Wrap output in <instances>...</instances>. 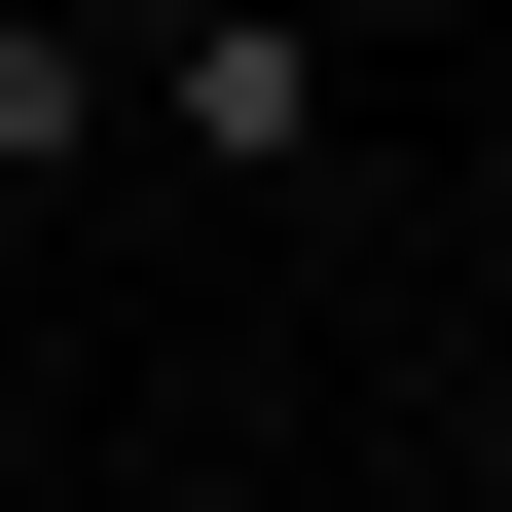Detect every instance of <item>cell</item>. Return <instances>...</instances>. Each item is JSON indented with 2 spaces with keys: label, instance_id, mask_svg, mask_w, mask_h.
<instances>
[{
  "label": "cell",
  "instance_id": "obj_1",
  "mask_svg": "<svg viewBox=\"0 0 512 512\" xmlns=\"http://www.w3.org/2000/svg\"><path fill=\"white\" fill-rule=\"evenodd\" d=\"M110 37H147V147L183 183H330L366 147V37L330 0H110Z\"/></svg>",
  "mask_w": 512,
  "mask_h": 512
},
{
  "label": "cell",
  "instance_id": "obj_2",
  "mask_svg": "<svg viewBox=\"0 0 512 512\" xmlns=\"http://www.w3.org/2000/svg\"><path fill=\"white\" fill-rule=\"evenodd\" d=\"M147 147V37H110V0H0V183H110Z\"/></svg>",
  "mask_w": 512,
  "mask_h": 512
},
{
  "label": "cell",
  "instance_id": "obj_3",
  "mask_svg": "<svg viewBox=\"0 0 512 512\" xmlns=\"http://www.w3.org/2000/svg\"><path fill=\"white\" fill-rule=\"evenodd\" d=\"M330 37H403V0H330Z\"/></svg>",
  "mask_w": 512,
  "mask_h": 512
}]
</instances>
